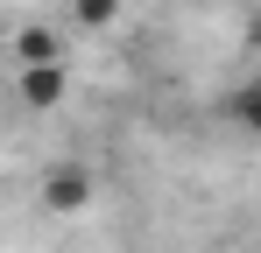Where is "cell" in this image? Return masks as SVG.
Instances as JSON below:
<instances>
[{"mask_svg": "<svg viewBox=\"0 0 261 253\" xmlns=\"http://www.w3.org/2000/svg\"><path fill=\"white\" fill-rule=\"evenodd\" d=\"M92 197H99V176H92L85 162H57L43 176V211H57V218H78Z\"/></svg>", "mask_w": 261, "mask_h": 253, "instance_id": "cell-1", "label": "cell"}, {"mask_svg": "<svg viewBox=\"0 0 261 253\" xmlns=\"http://www.w3.org/2000/svg\"><path fill=\"white\" fill-rule=\"evenodd\" d=\"M219 120H226V126H240V134H254V141H261V78L233 84V91L219 99Z\"/></svg>", "mask_w": 261, "mask_h": 253, "instance_id": "cell-3", "label": "cell"}, {"mask_svg": "<svg viewBox=\"0 0 261 253\" xmlns=\"http://www.w3.org/2000/svg\"><path fill=\"white\" fill-rule=\"evenodd\" d=\"M14 56H21V64H64V42H57V28L29 21V28L14 36Z\"/></svg>", "mask_w": 261, "mask_h": 253, "instance_id": "cell-4", "label": "cell"}, {"mask_svg": "<svg viewBox=\"0 0 261 253\" xmlns=\"http://www.w3.org/2000/svg\"><path fill=\"white\" fill-rule=\"evenodd\" d=\"M64 91H71L64 64H21V106L49 113V106H64Z\"/></svg>", "mask_w": 261, "mask_h": 253, "instance_id": "cell-2", "label": "cell"}, {"mask_svg": "<svg viewBox=\"0 0 261 253\" xmlns=\"http://www.w3.org/2000/svg\"><path fill=\"white\" fill-rule=\"evenodd\" d=\"M71 21L78 28H113L120 21V0H71Z\"/></svg>", "mask_w": 261, "mask_h": 253, "instance_id": "cell-5", "label": "cell"}, {"mask_svg": "<svg viewBox=\"0 0 261 253\" xmlns=\"http://www.w3.org/2000/svg\"><path fill=\"white\" fill-rule=\"evenodd\" d=\"M247 42H254V56H261V14H254V28H247Z\"/></svg>", "mask_w": 261, "mask_h": 253, "instance_id": "cell-6", "label": "cell"}]
</instances>
